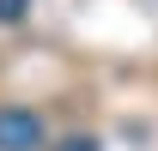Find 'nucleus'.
Listing matches in <instances>:
<instances>
[{"instance_id": "obj_2", "label": "nucleus", "mask_w": 158, "mask_h": 151, "mask_svg": "<svg viewBox=\"0 0 158 151\" xmlns=\"http://www.w3.org/2000/svg\"><path fill=\"white\" fill-rule=\"evenodd\" d=\"M24 6H31V0H0V18L12 24V18H24Z\"/></svg>"}, {"instance_id": "obj_3", "label": "nucleus", "mask_w": 158, "mask_h": 151, "mask_svg": "<svg viewBox=\"0 0 158 151\" xmlns=\"http://www.w3.org/2000/svg\"><path fill=\"white\" fill-rule=\"evenodd\" d=\"M61 151H98V139H91V133H79V139H67Z\"/></svg>"}, {"instance_id": "obj_1", "label": "nucleus", "mask_w": 158, "mask_h": 151, "mask_svg": "<svg viewBox=\"0 0 158 151\" xmlns=\"http://www.w3.org/2000/svg\"><path fill=\"white\" fill-rule=\"evenodd\" d=\"M49 145V127H43L37 109H19V103H6L0 109V151H43Z\"/></svg>"}]
</instances>
